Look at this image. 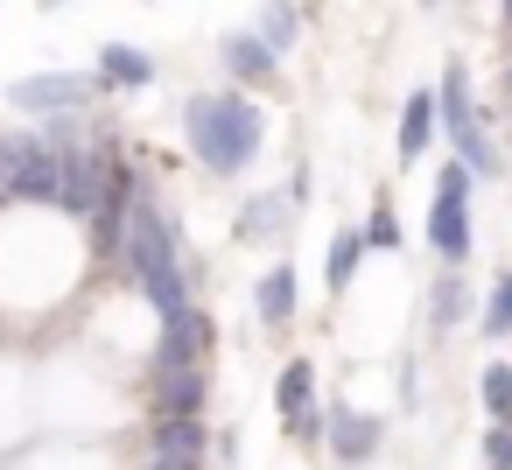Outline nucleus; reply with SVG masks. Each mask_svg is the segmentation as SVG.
<instances>
[{
    "label": "nucleus",
    "mask_w": 512,
    "mask_h": 470,
    "mask_svg": "<svg viewBox=\"0 0 512 470\" xmlns=\"http://www.w3.org/2000/svg\"><path fill=\"white\" fill-rule=\"evenodd\" d=\"M0 190L22 204H50L57 197V148L43 134H0Z\"/></svg>",
    "instance_id": "obj_3"
},
{
    "label": "nucleus",
    "mask_w": 512,
    "mask_h": 470,
    "mask_svg": "<svg viewBox=\"0 0 512 470\" xmlns=\"http://www.w3.org/2000/svg\"><path fill=\"white\" fill-rule=\"evenodd\" d=\"M484 463H491V470H512V421H491V435H484Z\"/></svg>",
    "instance_id": "obj_24"
},
{
    "label": "nucleus",
    "mask_w": 512,
    "mask_h": 470,
    "mask_svg": "<svg viewBox=\"0 0 512 470\" xmlns=\"http://www.w3.org/2000/svg\"><path fill=\"white\" fill-rule=\"evenodd\" d=\"M99 99V78H78V71H43V78H15L8 106L15 113H85Z\"/></svg>",
    "instance_id": "obj_6"
},
{
    "label": "nucleus",
    "mask_w": 512,
    "mask_h": 470,
    "mask_svg": "<svg viewBox=\"0 0 512 470\" xmlns=\"http://www.w3.org/2000/svg\"><path fill=\"white\" fill-rule=\"evenodd\" d=\"M148 470H197V456H162V449H155V463H148Z\"/></svg>",
    "instance_id": "obj_25"
},
{
    "label": "nucleus",
    "mask_w": 512,
    "mask_h": 470,
    "mask_svg": "<svg viewBox=\"0 0 512 470\" xmlns=\"http://www.w3.org/2000/svg\"><path fill=\"white\" fill-rule=\"evenodd\" d=\"M470 169L463 162H449L442 169V183H435V204H428V246L449 260V267H463L470 260Z\"/></svg>",
    "instance_id": "obj_4"
},
{
    "label": "nucleus",
    "mask_w": 512,
    "mask_h": 470,
    "mask_svg": "<svg viewBox=\"0 0 512 470\" xmlns=\"http://www.w3.org/2000/svg\"><path fill=\"white\" fill-rule=\"evenodd\" d=\"M505 85H512V71H505Z\"/></svg>",
    "instance_id": "obj_28"
},
{
    "label": "nucleus",
    "mask_w": 512,
    "mask_h": 470,
    "mask_svg": "<svg viewBox=\"0 0 512 470\" xmlns=\"http://www.w3.org/2000/svg\"><path fill=\"white\" fill-rule=\"evenodd\" d=\"M428 316H435L442 330H456V323L470 316V295H463V281H442V288H435V302H428Z\"/></svg>",
    "instance_id": "obj_23"
},
{
    "label": "nucleus",
    "mask_w": 512,
    "mask_h": 470,
    "mask_svg": "<svg viewBox=\"0 0 512 470\" xmlns=\"http://www.w3.org/2000/svg\"><path fill=\"white\" fill-rule=\"evenodd\" d=\"M113 253L127 260V274L141 281V295H148L162 316H176V309L190 302V288H183V253H176V225L162 218L155 190L134 183V197H127V211H120V246H113Z\"/></svg>",
    "instance_id": "obj_1"
},
{
    "label": "nucleus",
    "mask_w": 512,
    "mask_h": 470,
    "mask_svg": "<svg viewBox=\"0 0 512 470\" xmlns=\"http://www.w3.org/2000/svg\"><path fill=\"white\" fill-rule=\"evenodd\" d=\"M484 337H512V274L491 281V302H484Z\"/></svg>",
    "instance_id": "obj_22"
},
{
    "label": "nucleus",
    "mask_w": 512,
    "mask_h": 470,
    "mask_svg": "<svg viewBox=\"0 0 512 470\" xmlns=\"http://www.w3.org/2000/svg\"><path fill=\"white\" fill-rule=\"evenodd\" d=\"M204 400H211V372L204 365L155 372V414H204Z\"/></svg>",
    "instance_id": "obj_11"
},
{
    "label": "nucleus",
    "mask_w": 512,
    "mask_h": 470,
    "mask_svg": "<svg viewBox=\"0 0 512 470\" xmlns=\"http://www.w3.org/2000/svg\"><path fill=\"white\" fill-rule=\"evenodd\" d=\"M295 288H302V281H295V267H288V260H281V267H267V274H260V288H253L260 323H288V316H295Z\"/></svg>",
    "instance_id": "obj_14"
},
{
    "label": "nucleus",
    "mask_w": 512,
    "mask_h": 470,
    "mask_svg": "<svg viewBox=\"0 0 512 470\" xmlns=\"http://www.w3.org/2000/svg\"><path fill=\"white\" fill-rule=\"evenodd\" d=\"M155 449H162V456H204V449H211L204 414H155Z\"/></svg>",
    "instance_id": "obj_13"
},
{
    "label": "nucleus",
    "mask_w": 512,
    "mask_h": 470,
    "mask_svg": "<svg viewBox=\"0 0 512 470\" xmlns=\"http://www.w3.org/2000/svg\"><path fill=\"white\" fill-rule=\"evenodd\" d=\"M218 57H225V71H232L239 85H274V71H281V57H274L253 29H232V36L218 43Z\"/></svg>",
    "instance_id": "obj_10"
},
{
    "label": "nucleus",
    "mask_w": 512,
    "mask_h": 470,
    "mask_svg": "<svg viewBox=\"0 0 512 470\" xmlns=\"http://www.w3.org/2000/svg\"><path fill=\"white\" fill-rule=\"evenodd\" d=\"M211 351V316L197 302H183L176 316H162V351H155V372H176V365H204Z\"/></svg>",
    "instance_id": "obj_8"
},
{
    "label": "nucleus",
    "mask_w": 512,
    "mask_h": 470,
    "mask_svg": "<svg viewBox=\"0 0 512 470\" xmlns=\"http://www.w3.org/2000/svg\"><path fill=\"white\" fill-rule=\"evenodd\" d=\"M274 407H281V421H295L302 407H316V365H309V358L281 365V379H274Z\"/></svg>",
    "instance_id": "obj_16"
},
{
    "label": "nucleus",
    "mask_w": 512,
    "mask_h": 470,
    "mask_svg": "<svg viewBox=\"0 0 512 470\" xmlns=\"http://www.w3.org/2000/svg\"><path fill=\"white\" fill-rule=\"evenodd\" d=\"M106 162H113V148H57V211H71V218H92L99 211V197H106Z\"/></svg>",
    "instance_id": "obj_5"
},
{
    "label": "nucleus",
    "mask_w": 512,
    "mask_h": 470,
    "mask_svg": "<svg viewBox=\"0 0 512 470\" xmlns=\"http://www.w3.org/2000/svg\"><path fill=\"white\" fill-rule=\"evenodd\" d=\"M323 442H330L337 463H372L379 442H386V421L365 414V407H330V414H323Z\"/></svg>",
    "instance_id": "obj_7"
},
{
    "label": "nucleus",
    "mask_w": 512,
    "mask_h": 470,
    "mask_svg": "<svg viewBox=\"0 0 512 470\" xmlns=\"http://www.w3.org/2000/svg\"><path fill=\"white\" fill-rule=\"evenodd\" d=\"M99 85H127V92H141V85H155V57L134 50V43H106V50H99Z\"/></svg>",
    "instance_id": "obj_12"
},
{
    "label": "nucleus",
    "mask_w": 512,
    "mask_h": 470,
    "mask_svg": "<svg viewBox=\"0 0 512 470\" xmlns=\"http://www.w3.org/2000/svg\"><path fill=\"white\" fill-rule=\"evenodd\" d=\"M428 8H435V0H428Z\"/></svg>",
    "instance_id": "obj_29"
},
{
    "label": "nucleus",
    "mask_w": 512,
    "mask_h": 470,
    "mask_svg": "<svg viewBox=\"0 0 512 470\" xmlns=\"http://www.w3.org/2000/svg\"><path fill=\"white\" fill-rule=\"evenodd\" d=\"M505 29H512V0H505Z\"/></svg>",
    "instance_id": "obj_26"
},
{
    "label": "nucleus",
    "mask_w": 512,
    "mask_h": 470,
    "mask_svg": "<svg viewBox=\"0 0 512 470\" xmlns=\"http://www.w3.org/2000/svg\"><path fill=\"white\" fill-rule=\"evenodd\" d=\"M295 36H302V15L288 8V0H267V15H260V43H267V50L281 57V50H288Z\"/></svg>",
    "instance_id": "obj_19"
},
{
    "label": "nucleus",
    "mask_w": 512,
    "mask_h": 470,
    "mask_svg": "<svg viewBox=\"0 0 512 470\" xmlns=\"http://www.w3.org/2000/svg\"><path fill=\"white\" fill-rule=\"evenodd\" d=\"M302 204L288 197V190H267V197H246L239 204V239H253V246H281L288 239V218H295Z\"/></svg>",
    "instance_id": "obj_9"
},
{
    "label": "nucleus",
    "mask_w": 512,
    "mask_h": 470,
    "mask_svg": "<svg viewBox=\"0 0 512 470\" xmlns=\"http://www.w3.org/2000/svg\"><path fill=\"white\" fill-rule=\"evenodd\" d=\"M365 246H379V253H400L407 246V232H400V218H393V204L379 197L372 204V218H365Z\"/></svg>",
    "instance_id": "obj_21"
},
{
    "label": "nucleus",
    "mask_w": 512,
    "mask_h": 470,
    "mask_svg": "<svg viewBox=\"0 0 512 470\" xmlns=\"http://www.w3.org/2000/svg\"><path fill=\"white\" fill-rule=\"evenodd\" d=\"M428 141H435V92H414V99H407V113H400V155L414 162Z\"/></svg>",
    "instance_id": "obj_18"
},
{
    "label": "nucleus",
    "mask_w": 512,
    "mask_h": 470,
    "mask_svg": "<svg viewBox=\"0 0 512 470\" xmlns=\"http://www.w3.org/2000/svg\"><path fill=\"white\" fill-rule=\"evenodd\" d=\"M358 260H365V232H358V225H344V232L330 239V260H323V288H330V295H351V274H358Z\"/></svg>",
    "instance_id": "obj_15"
},
{
    "label": "nucleus",
    "mask_w": 512,
    "mask_h": 470,
    "mask_svg": "<svg viewBox=\"0 0 512 470\" xmlns=\"http://www.w3.org/2000/svg\"><path fill=\"white\" fill-rule=\"evenodd\" d=\"M0 197H8V190H0Z\"/></svg>",
    "instance_id": "obj_30"
},
{
    "label": "nucleus",
    "mask_w": 512,
    "mask_h": 470,
    "mask_svg": "<svg viewBox=\"0 0 512 470\" xmlns=\"http://www.w3.org/2000/svg\"><path fill=\"white\" fill-rule=\"evenodd\" d=\"M43 8H64V0H43Z\"/></svg>",
    "instance_id": "obj_27"
},
{
    "label": "nucleus",
    "mask_w": 512,
    "mask_h": 470,
    "mask_svg": "<svg viewBox=\"0 0 512 470\" xmlns=\"http://www.w3.org/2000/svg\"><path fill=\"white\" fill-rule=\"evenodd\" d=\"M183 134L211 176H239V169H253V155L267 141V113L246 92H204V99H190Z\"/></svg>",
    "instance_id": "obj_2"
},
{
    "label": "nucleus",
    "mask_w": 512,
    "mask_h": 470,
    "mask_svg": "<svg viewBox=\"0 0 512 470\" xmlns=\"http://www.w3.org/2000/svg\"><path fill=\"white\" fill-rule=\"evenodd\" d=\"M477 393H484V414H491V421H512V365H505V358H498V365H484Z\"/></svg>",
    "instance_id": "obj_20"
},
{
    "label": "nucleus",
    "mask_w": 512,
    "mask_h": 470,
    "mask_svg": "<svg viewBox=\"0 0 512 470\" xmlns=\"http://www.w3.org/2000/svg\"><path fill=\"white\" fill-rule=\"evenodd\" d=\"M470 120V85H463V64H442V85H435V127L456 134Z\"/></svg>",
    "instance_id": "obj_17"
}]
</instances>
